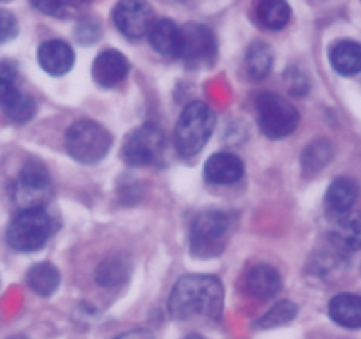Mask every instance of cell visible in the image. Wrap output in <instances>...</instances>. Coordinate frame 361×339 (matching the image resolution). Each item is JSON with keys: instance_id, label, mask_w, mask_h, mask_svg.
<instances>
[{"instance_id": "obj_30", "label": "cell", "mask_w": 361, "mask_h": 339, "mask_svg": "<svg viewBox=\"0 0 361 339\" xmlns=\"http://www.w3.org/2000/svg\"><path fill=\"white\" fill-rule=\"evenodd\" d=\"M185 339H204V338H201V335H189V338Z\"/></svg>"}, {"instance_id": "obj_16", "label": "cell", "mask_w": 361, "mask_h": 339, "mask_svg": "<svg viewBox=\"0 0 361 339\" xmlns=\"http://www.w3.org/2000/svg\"><path fill=\"white\" fill-rule=\"evenodd\" d=\"M282 279L271 265H256L245 278V288L252 297L261 300L271 299L279 293Z\"/></svg>"}, {"instance_id": "obj_1", "label": "cell", "mask_w": 361, "mask_h": 339, "mask_svg": "<svg viewBox=\"0 0 361 339\" xmlns=\"http://www.w3.org/2000/svg\"><path fill=\"white\" fill-rule=\"evenodd\" d=\"M168 306L176 320L192 316L219 318L224 306V288L215 275L187 274L176 281Z\"/></svg>"}, {"instance_id": "obj_19", "label": "cell", "mask_w": 361, "mask_h": 339, "mask_svg": "<svg viewBox=\"0 0 361 339\" xmlns=\"http://www.w3.org/2000/svg\"><path fill=\"white\" fill-rule=\"evenodd\" d=\"M331 67L342 76L361 73V44L356 41H338L330 49Z\"/></svg>"}, {"instance_id": "obj_4", "label": "cell", "mask_w": 361, "mask_h": 339, "mask_svg": "<svg viewBox=\"0 0 361 339\" xmlns=\"http://www.w3.org/2000/svg\"><path fill=\"white\" fill-rule=\"evenodd\" d=\"M233 218L228 212L207 210L201 212L190 228V249L196 256H217L224 249L229 237Z\"/></svg>"}, {"instance_id": "obj_11", "label": "cell", "mask_w": 361, "mask_h": 339, "mask_svg": "<svg viewBox=\"0 0 361 339\" xmlns=\"http://www.w3.org/2000/svg\"><path fill=\"white\" fill-rule=\"evenodd\" d=\"M113 21L123 35L143 37L154 25V13L145 0H120L113 9Z\"/></svg>"}, {"instance_id": "obj_20", "label": "cell", "mask_w": 361, "mask_h": 339, "mask_svg": "<svg viewBox=\"0 0 361 339\" xmlns=\"http://www.w3.org/2000/svg\"><path fill=\"white\" fill-rule=\"evenodd\" d=\"M254 16L261 27L281 30L291 20V7L286 0H256Z\"/></svg>"}, {"instance_id": "obj_21", "label": "cell", "mask_w": 361, "mask_h": 339, "mask_svg": "<svg viewBox=\"0 0 361 339\" xmlns=\"http://www.w3.org/2000/svg\"><path fill=\"white\" fill-rule=\"evenodd\" d=\"M150 42L157 53L164 56H178L180 28L171 20H159L148 30Z\"/></svg>"}, {"instance_id": "obj_14", "label": "cell", "mask_w": 361, "mask_h": 339, "mask_svg": "<svg viewBox=\"0 0 361 339\" xmlns=\"http://www.w3.org/2000/svg\"><path fill=\"white\" fill-rule=\"evenodd\" d=\"M37 60L42 69L51 76H62L69 73L74 64V52L67 42L60 39L42 42L37 52Z\"/></svg>"}, {"instance_id": "obj_7", "label": "cell", "mask_w": 361, "mask_h": 339, "mask_svg": "<svg viewBox=\"0 0 361 339\" xmlns=\"http://www.w3.org/2000/svg\"><path fill=\"white\" fill-rule=\"evenodd\" d=\"M49 196H51V184L44 165L37 159H28L13 186L14 201L20 205L21 210L42 208Z\"/></svg>"}, {"instance_id": "obj_10", "label": "cell", "mask_w": 361, "mask_h": 339, "mask_svg": "<svg viewBox=\"0 0 361 339\" xmlns=\"http://www.w3.org/2000/svg\"><path fill=\"white\" fill-rule=\"evenodd\" d=\"M0 108L14 122H28L35 113V102L18 88L16 69L9 62H0Z\"/></svg>"}, {"instance_id": "obj_18", "label": "cell", "mask_w": 361, "mask_h": 339, "mask_svg": "<svg viewBox=\"0 0 361 339\" xmlns=\"http://www.w3.org/2000/svg\"><path fill=\"white\" fill-rule=\"evenodd\" d=\"M330 318L345 328H361V297L355 293H338L328 306Z\"/></svg>"}, {"instance_id": "obj_25", "label": "cell", "mask_w": 361, "mask_h": 339, "mask_svg": "<svg viewBox=\"0 0 361 339\" xmlns=\"http://www.w3.org/2000/svg\"><path fill=\"white\" fill-rule=\"evenodd\" d=\"M127 272H129V265L123 258L120 256H111L106 258L104 261H101L95 270V281L101 286H116L122 285L127 278Z\"/></svg>"}, {"instance_id": "obj_24", "label": "cell", "mask_w": 361, "mask_h": 339, "mask_svg": "<svg viewBox=\"0 0 361 339\" xmlns=\"http://www.w3.org/2000/svg\"><path fill=\"white\" fill-rule=\"evenodd\" d=\"M331 155H334V148H331L330 141H312L302 154V168L305 172V175H316V173H319L330 162Z\"/></svg>"}, {"instance_id": "obj_23", "label": "cell", "mask_w": 361, "mask_h": 339, "mask_svg": "<svg viewBox=\"0 0 361 339\" xmlns=\"http://www.w3.org/2000/svg\"><path fill=\"white\" fill-rule=\"evenodd\" d=\"M28 286L34 290L37 295L41 297H49L51 293H55V290L60 285V274L56 270V267H53L51 263H37L28 270L27 274Z\"/></svg>"}, {"instance_id": "obj_9", "label": "cell", "mask_w": 361, "mask_h": 339, "mask_svg": "<svg viewBox=\"0 0 361 339\" xmlns=\"http://www.w3.org/2000/svg\"><path fill=\"white\" fill-rule=\"evenodd\" d=\"M217 55V41L214 32L201 23H187L180 28L178 56L187 66L200 67L212 64Z\"/></svg>"}, {"instance_id": "obj_15", "label": "cell", "mask_w": 361, "mask_h": 339, "mask_svg": "<svg viewBox=\"0 0 361 339\" xmlns=\"http://www.w3.org/2000/svg\"><path fill=\"white\" fill-rule=\"evenodd\" d=\"M356 198H358V186L355 180L341 177V179H335L328 187L326 196H324V207L331 218H338V215L351 212L353 205L356 203Z\"/></svg>"}, {"instance_id": "obj_8", "label": "cell", "mask_w": 361, "mask_h": 339, "mask_svg": "<svg viewBox=\"0 0 361 339\" xmlns=\"http://www.w3.org/2000/svg\"><path fill=\"white\" fill-rule=\"evenodd\" d=\"M166 138L161 127L145 124L127 136L122 147V157L130 166H148L159 161L164 152Z\"/></svg>"}, {"instance_id": "obj_3", "label": "cell", "mask_w": 361, "mask_h": 339, "mask_svg": "<svg viewBox=\"0 0 361 339\" xmlns=\"http://www.w3.org/2000/svg\"><path fill=\"white\" fill-rule=\"evenodd\" d=\"M66 148L76 161L94 165L111 148V134L94 120H78L66 133Z\"/></svg>"}, {"instance_id": "obj_13", "label": "cell", "mask_w": 361, "mask_h": 339, "mask_svg": "<svg viewBox=\"0 0 361 339\" xmlns=\"http://www.w3.org/2000/svg\"><path fill=\"white\" fill-rule=\"evenodd\" d=\"M243 162L238 155L217 152L204 165V179L215 186H231L243 177Z\"/></svg>"}, {"instance_id": "obj_29", "label": "cell", "mask_w": 361, "mask_h": 339, "mask_svg": "<svg viewBox=\"0 0 361 339\" xmlns=\"http://www.w3.org/2000/svg\"><path fill=\"white\" fill-rule=\"evenodd\" d=\"M116 339H154V335H152L148 331H141V328H140V331L126 332V334L118 335Z\"/></svg>"}, {"instance_id": "obj_2", "label": "cell", "mask_w": 361, "mask_h": 339, "mask_svg": "<svg viewBox=\"0 0 361 339\" xmlns=\"http://www.w3.org/2000/svg\"><path fill=\"white\" fill-rule=\"evenodd\" d=\"M215 127V113L208 105L194 101L185 106L175 129L176 148L185 157L203 150Z\"/></svg>"}, {"instance_id": "obj_12", "label": "cell", "mask_w": 361, "mask_h": 339, "mask_svg": "<svg viewBox=\"0 0 361 339\" xmlns=\"http://www.w3.org/2000/svg\"><path fill=\"white\" fill-rule=\"evenodd\" d=\"M127 73H129V62L116 49H106V52L99 53L92 66V76H94L95 83L104 88L118 85L120 81L126 80Z\"/></svg>"}, {"instance_id": "obj_17", "label": "cell", "mask_w": 361, "mask_h": 339, "mask_svg": "<svg viewBox=\"0 0 361 339\" xmlns=\"http://www.w3.org/2000/svg\"><path fill=\"white\" fill-rule=\"evenodd\" d=\"M330 239L341 251H358L361 247V215L348 212L335 218Z\"/></svg>"}, {"instance_id": "obj_22", "label": "cell", "mask_w": 361, "mask_h": 339, "mask_svg": "<svg viewBox=\"0 0 361 339\" xmlns=\"http://www.w3.org/2000/svg\"><path fill=\"white\" fill-rule=\"evenodd\" d=\"M271 64H274V53L271 48L264 42H254L245 55V71L252 80H263L270 74Z\"/></svg>"}, {"instance_id": "obj_31", "label": "cell", "mask_w": 361, "mask_h": 339, "mask_svg": "<svg viewBox=\"0 0 361 339\" xmlns=\"http://www.w3.org/2000/svg\"><path fill=\"white\" fill-rule=\"evenodd\" d=\"M11 339H27V338H11Z\"/></svg>"}, {"instance_id": "obj_26", "label": "cell", "mask_w": 361, "mask_h": 339, "mask_svg": "<svg viewBox=\"0 0 361 339\" xmlns=\"http://www.w3.org/2000/svg\"><path fill=\"white\" fill-rule=\"evenodd\" d=\"M32 6L48 16L73 18L88 6V0H32Z\"/></svg>"}, {"instance_id": "obj_27", "label": "cell", "mask_w": 361, "mask_h": 339, "mask_svg": "<svg viewBox=\"0 0 361 339\" xmlns=\"http://www.w3.org/2000/svg\"><path fill=\"white\" fill-rule=\"evenodd\" d=\"M296 313H298V307L296 304L289 302V300H282V302L275 304L267 314H264L261 320H257L256 327L257 328H271L279 327V325L289 323L291 320H295Z\"/></svg>"}, {"instance_id": "obj_5", "label": "cell", "mask_w": 361, "mask_h": 339, "mask_svg": "<svg viewBox=\"0 0 361 339\" xmlns=\"http://www.w3.org/2000/svg\"><path fill=\"white\" fill-rule=\"evenodd\" d=\"M257 122L268 138H284L295 133L300 122L298 109L288 99L274 92H263L256 97Z\"/></svg>"}, {"instance_id": "obj_6", "label": "cell", "mask_w": 361, "mask_h": 339, "mask_svg": "<svg viewBox=\"0 0 361 339\" xmlns=\"http://www.w3.org/2000/svg\"><path fill=\"white\" fill-rule=\"evenodd\" d=\"M51 233V219L42 208L21 210L7 228V242L16 251H37Z\"/></svg>"}, {"instance_id": "obj_28", "label": "cell", "mask_w": 361, "mask_h": 339, "mask_svg": "<svg viewBox=\"0 0 361 339\" xmlns=\"http://www.w3.org/2000/svg\"><path fill=\"white\" fill-rule=\"evenodd\" d=\"M18 34V21L9 11H0V44L7 42Z\"/></svg>"}]
</instances>
